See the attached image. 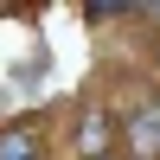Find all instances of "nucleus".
Listing matches in <instances>:
<instances>
[{
	"mask_svg": "<svg viewBox=\"0 0 160 160\" xmlns=\"http://www.w3.org/2000/svg\"><path fill=\"white\" fill-rule=\"evenodd\" d=\"M141 13H148V19H154V26H160V0H154V7H141Z\"/></svg>",
	"mask_w": 160,
	"mask_h": 160,
	"instance_id": "obj_4",
	"label": "nucleus"
},
{
	"mask_svg": "<svg viewBox=\"0 0 160 160\" xmlns=\"http://www.w3.org/2000/svg\"><path fill=\"white\" fill-rule=\"evenodd\" d=\"M0 160H38V135L32 128H0Z\"/></svg>",
	"mask_w": 160,
	"mask_h": 160,
	"instance_id": "obj_3",
	"label": "nucleus"
},
{
	"mask_svg": "<svg viewBox=\"0 0 160 160\" xmlns=\"http://www.w3.org/2000/svg\"><path fill=\"white\" fill-rule=\"evenodd\" d=\"M109 141H115V128H109L102 109H83V115H77V154H83V160H109Z\"/></svg>",
	"mask_w": 160,
	"mask_h": 160,
	"instance_id": "obj_2",
	"label": "nucleus"
},
{
	"mask_svg": "<svg viewBox=\"0 0 160 160\" xmlns=\"http://www.w3.org/2000/svg\"><path fill=\"white\" fill-rule=\"evenodd\" d=\"M122 141L135 160H160V102H148V109H135L122 122Z\"/></svg>",
	"mask_w": 160,
	"mask_h": 160,
	"instance_id": "obj_1",
	"label": "nucleus"
}]
</instances>
